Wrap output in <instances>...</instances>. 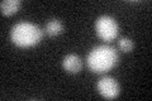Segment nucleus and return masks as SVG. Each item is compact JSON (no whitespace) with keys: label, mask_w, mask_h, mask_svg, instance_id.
Returning a JSON list of instances; mask_svg holds the SVG:
<instances>
[{"label":"nucleus","mask_w":152,"mask_h":101,"mask_svg":"<svg viewBox=\"0 0 152 101\" xmlns=\"http://www.w3.org/2000/svg\"><path fill=\"white\" fill-rule=\"evenodd\" d=\"M118 47H119V49L123 52V53H129V52H132V49H133V42L129 39V38L123 37L118 41Z\"/></svg>","instance_id":"6e6552de"},{"label":"nucleus","mask_w":152,"mask_h":101,"mask_svg":"<svg viewBox=\"0 0 152 101\" xmlns=\"http://www.w3.org/2000/svg\"><path fill=\"white\" fill-rule=\"evenodd\" d=\"M20 5L22 3L19 0H3L0 4V10L3 15H12L19 10Z\"/></svg>","instance_id":"423d86ee"},{"label":"nucleus","mask_w":152,"mask_h":101,"mask_svg":"<svg viewBox=\"0 0 152 101\" xmlns=\"http://www.w3.org/2000/svg\"><path fill=\"white\" fill-rule=\"evenodd\" d=\"M64 31V24L61 23V20L58 19H51V20L47 22L46 24V33L50 37H56L61 34Z\"/></svg>","instance_id":"0eeeda50"},{"label":"nucleus","mask_w":152,"mask_h":101,"mask_svg":"<svg viewBox=\"0 0 152 101\" xmlns=\"http://www.w3.org/2000/svg\"><path fill=\"white\" fill-rule=\"evenodd\" d=\"M62 66L66 72H69V73H77V72L81 71V67H83V61L81 58L75 54V53H70L67 54L64 58L62 61Z\"/></svg>","instance_id":"39448f33"},{"label":"nucleus","mask_w":152,"mask_h":101,"mask_svg":"<svg viewBox=\"0 0 152 101\" xmlns=\"http://www.w3.org/2000/svg\"><path fill=\"white\" fill-rule=\"evenodd\" d=\"M119 56L114 47L112 46H98L94 47L88 54L86 63L89 70L93 73H105L110 71L114 66H117Z\"/></svg>","instance_id":"f257e3e1"},{"label":"nucleus","mask_w":152,"mask_h":101,"mask_svg":"<svg viewBox=\"0 0 152 101\" xmlns=\"http://www.w3.org/2000/svg\"><path fill=\"white\" fill-rule=\"evenodd\" d=\"M95 32L104 42H112L119 34V25L117 20L109 15H102L95 22Z\"/></svg>","instance_id":"7ed1b4c3"},{"label":"nucleus","mask_w":152,"mask_h":101,"mask_svg":"<svg viewBox=\"0 0 152 101\" xmlns=\"http://www.w3.org/2000/svg\"><path fill=\"white\" fill-rule=\"evenodd\" d=\"M43 32L41 28L31 22H19L13 25L10 38L13 43L20 48L34 47L42 41Z\"/></svg>","instance_id":"f03ea898"},{"label":"nucleus","mask_w":152,"mask_h":101,"mask_svg":"<svg viewBox=\"0 0 152 101\" xmlns=\"http://www.w3.org/2000/svg\"><path fill=\"white\" fill-rule=\"evenodd\" d=\"M96 89H98V92L104 99H108V100L117 99L121 94V86L118 84V81L114 80L113 77H109V76H104V77H102L98 81Z\"/></svg>","instance_id":"20e7f679"}]
</instances>
